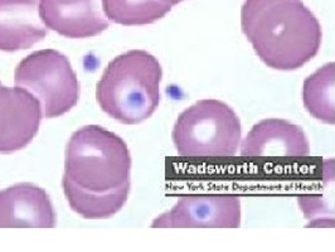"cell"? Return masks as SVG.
Wrapping results in <instances>:
<instances>
[{"label":"cell","mask_w":335,"mask_h":252,"mask_svg":"<svg viewBox=\"0 0 335 252\" xmlns=\"http://www.w3.org/2000/svg\"><path fill=\"white\" fill-rule=\"evenodd\" d=\"M172 140L178 155L185 159H232L241 147L242 124L226 102L199 100L179 114Z\"/></svg>","instance_id":"277c9868"},{"label":"cell","mask_w":335,"mask_h":252,"mask_svg":"<svg viewBox=\"0 0 335 252\" xmlns=\"http://www.w3.org/2000/svg\"><path fill=\"white\" fill-rule=\"evenodd\" d=\"M241 198L235 193H190L180 195L174 207L155 218L151 227L238 228Z\"/></svg>","instance_id":"8992f818"},{"label":"cell","mask_w":335,"mask_h":252,"mask_svg":"<svg viewBox=\"0 0 335 252\" xmlns=\"http://www.w3.org/2000/svg\"><path fill=\"white\" fill-rule=\"evenodd\" d=\"M161 1H164V3H168L170 4V5H177V4L181 3V1H184V0H161Z\"/></svg>","instance_id":"5bb4252c"},{"label":"cell","mask_w":335,"mask_h":252,"mask_svg":"<svg viewBox=\"0 0 335 252\" xmlns=\"http://www.w3.org/2000/svg\"><path fill=\"white\" fill-rule=\"evenodd\" d=\"M239 155L243 159H302L310 155V143L301 126L285 119H263L242 139Z\"/></svg>","instance_id":"52a82bcc"},{"label":"cell","mask_w":335,"mask_h":252,"mask_svg":"<svg viewBox=\"0 0 335 252\" xmlns=\"http://www.w3.org/2000/svg\"><path fill=\"white\" fill-rule=\"evenodd\" d=\"M241 30L269 68L291 72L316 57L323 27L302 0H245Z\"/></svg>","instance_id":"7a4b0ae2"},{"label":"cell","mask_w":335,"mask_h":252,"mask_svg":"<svg viewBox=\"0 0 335 252\" xmlns=\"http://www.w3.org/2000/svg\"><path fill=\"white\" fill-rule=\"evenodd\" d=\"M39 13L45 27L66 38L99 36L110 25L102 0H40Z\"/></svg>","instance_id":"9c48e42d"},{"label":"cell","mask_w":335,"mask_h":252,"mask_svg":"<svg viewBox=\"0 0 335 252\" xmlns=\"http://www.w3.org/2000/svg\"><path fill=\"white\" fill-rule=\"evenodd\" d=\"M40 102L25 88L0 86V153L24 149L39 130Z\"/></svg>","instance_id":"ba28073f"},{"label":"cell","mask_w":335,"mask_h":252,"mask_svg":"<svg viewBox=\"0 0 335 252\" xmlns=\"http://www.w3.org/2000/svg\"><path fill=\"white\" fill-rule=\"evenodd\" d=\"M107 19L120 25H149L160 21L173 5L161 0H102Z\"/></svg>","instance_id":"4fadbf2b"},{"label":"cell","mask_w":335,"mask_h":252,"mask_svg":"<svg viewBox=\"0 0 335 252\" xmlns=\"http://www.w3.org/2000/svg\"><path fill=\"white\" fill-rule=\"evenodd\" d=\"M163 68L151 53L131 49L112 60L97 82L102 111L125 125L148 120L160 104Z\"/></svg>","instance_id":"3957f363"},{"label":"cell","mask_w":335,"mask_h":252,"mask_svg":"<svg viewBox=\"0 0 335 252\" xmlns=\"http://www.w3.org/2000/svg\"><path fill=\"white\" fill-rule=\"evenodd\" d=\"M0 86H1V84H0Z\"/></svg>","instance_id":"9a60e30c"},{"label":"cell","mask_w":335,"mask_h":252,"mask_svg":"<svg viewBox=\"0 0 335 252\" xmlns=\"http://www.w3.org/2000/svg\"><path fill=\"white\" fill-rule=\"evenodd\" d=\"M40 0H0V51L32 48L47 36Z\"/></svg>","instance_id":"8fae6325"},{"label":"cell","mask_w":335,"mask_h":252,"mask_svg":"<svg viewBox=\"0 0 335 252\" xmlns=\"http://www.w3.org/2000/svg\"><path fill=\"white\" fill-rule=\"evenodd\" d=\"M57 216L44 189L19 183L0 190V227H56Z\"/></svg>","instance_id":"30bf717a"},{"label":"cell","mask_w":335,"mask_h":252,"mask_svg":"<svg viewBox=\"0 0 335 252\" xmlns=\"http://www.w3.org/2000/svg\"><path fill=\"white\" fill-rule=\"evenodd\" d=\"M14 84L37 97L45 119L67 114L79 102L77 76L68 58L56 49H40L21 60Z\"/></svg>","instance_id":"5b68a950"},{"label":"cell","mask_w":335,"mask_h":252,"mask_svg":"<svg viewBox=\"0 0 335 252\" xmlns=\"http://www.w3.org/2000/svg\"><path fill=\"white\" fill-rule=\"evenodd\" d=\"M335 63L328 62L305 78L302 84V104L313 119L335 125Z\"/></svg>","instance_id":"7c38bea8"},{"label":"cell","mask_w":335,"mask_h":252,"mask_svg":"<svg viewBox=\"0 0 335 252\" xmlns=\"http://www.w3.org/2000/svg\"><path fill=\"white\" fill-rule=\"evenodd\" d=\"M131 155L114 132L87 125L71 136L64 154L62 187L72 210L86 219H107L130 193Z\"/></svg>","instance_id":"6da1fadb"}]
</instances>
